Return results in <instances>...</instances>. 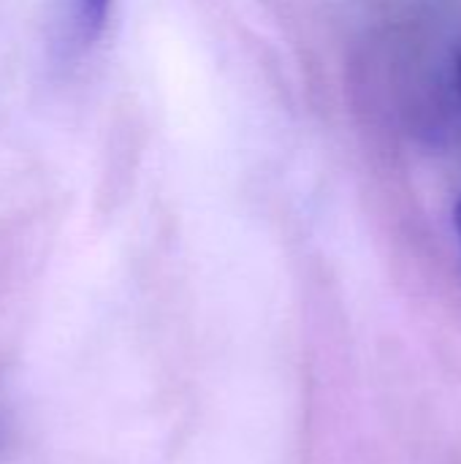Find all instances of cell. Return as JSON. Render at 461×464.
<instances>
[{"label":"cell","instance_id":"7a4b0ae2","mask_svg":"<svg viewBox=\"0 0 461 464\" xmlns=\"http://www.w3.org/2000/svg\"><path fill=\"white\" fill-rule=\"evenodd\" d=\"M454 223H456V234H459L461 242V198L456 201V207H454Z\"/></svg>","mask_w":461,"mask_h":464},{"label":"cell","instance_id":"6da1fadb","mask_svg":"<svg viewBox=\"0 0 461 464\" xmlns=\"http://www.w3.org/2000/svg\"><path fill=\"white\" fill-rule=\"evenodd\" d=\"M111 5L114 0H76L73 22H76V38L82 46H92L103 35Z\"/></svg>","mask_w":461,"mask_h":464},{"label":"cell","instance_id":"3957f363","mask_svg":"<svg viewBox=\"0 0 461 464\" xmlns=\"http://www.w3.org/2000/svg\"><path fill=\"white\" fill-rule=\"evenodd\" d=\"M456 76H459V92H461V52H459V60H456Z\"/></svg>","mask_w":461,"mask_h":464}]
</instances>
